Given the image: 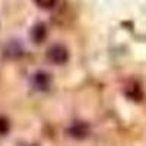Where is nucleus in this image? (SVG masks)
<instances>
[{
  "label": "nucleus",
  "instance_id": "obj_1",
  "mask_svg": "<svg viewBox=\"0 0 146 146\" xmlns=\"http://www.w3.org/2000/svg\"><path fill=\"white\" fill-rule=\"evenodd\" d=\"M47 60L51 64H64L69 60V51L67 48L62 44L51 45L47 50Z\"/></svg>",
  "mask_w": 146,
  "mask_h": 146
},
{
  "label": "nucleus",
  "instance_id": "obj_2",
  "mask_svg": "<svg viewBox=\"0 0 146 146\" xmlns=\"http://www.w3.org/2000/svg\"><path fill=\"white\" fill-rule=\"evenodd\" d=\"M69 135L75 139H85L88 135H89V126L85 124V123H76L73 124L69 130Z\"/></svg>",
  "mask_w": 146,
  "mask_h": 146
},
{
  "label": "nucleus",
  "instance_id": "obj_3",
  "mask_svg": "<svg viewBox=\"0 0 146 146\" xmlns=\"http://www.w3.org/2000/svg\"><path fill=\"white\" fill-rule=\"evenodd\" d=\"M34 86L40 91H45L48 86H50V76L44 72H38L34 76Z\"/></svg>",
  "mask_w": 146,
  "mask_h": 146
},
{
  "label": "nucleus",
  "instance_id": "obj_4",
  "mask_svg": "<svg viewBox=\"0 0 146 146\" xmlns=\"http://www.w3.org/2000/svg\"><path fill=\"white\" fill-rule=\"evenodd\" d=\"M45 34H47V31H45V27L42 25V23L35 25L34 29L31 31V36H32V40H34L35 42H41V41L45 38Z\"/></svg>",
  "mask_w": 146,
  "mask_h": 146
},
{
  "label": "nucleus",
  "instance_id": "obj_5",
  "mask_svg": "<svg viewBox=\"0 0 146 146\" xmlns=\"http://www.w3.org/2000/svg\"><path fill=\"white\" fill-rule=\"evenodd\" d=\"M57 0H35V3L38 5L40 7H45V9H50L56 5Z\"/></svg>",
  "mask_w": 146,
  "mask_h": 146
},
{
  "label": "nucleus",
  "instance_id": "obj_6",
  "mask_svg": "<svg viewBox=\"0 0 146 146\" xmlns=\"http://www.w3.org/2000/svg\"><path fill=\"white\" fill-rule=\"evenodd\" d=\"M9 131V121L5 117H0V135H6Z\"/></svg>",
  "mask_w": 146,
  "mask_h": 146
}]
</instances>
